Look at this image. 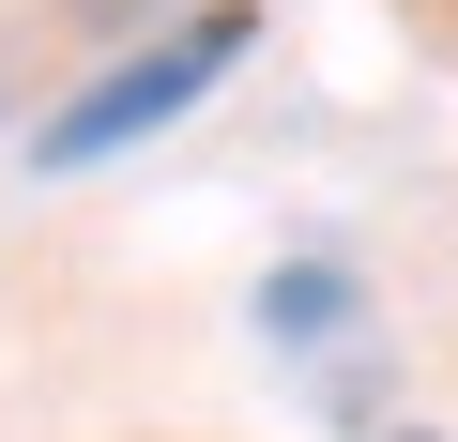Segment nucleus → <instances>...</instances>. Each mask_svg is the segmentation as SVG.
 Wrapping results in <instances>:
<instances>
[{"mask_svg":"<svg viewBox=\"0 0 458 442\" xmlns=\"http://www.w3.org/2000/svg\"><path fill=\"white\" fill-rule=\"evenodd\" d=\"M260 321H276V336H306V321H336V275H276V290H260Z\"/></svg>","mask_w":458,"mask_h":442,"instance_id":"obj_2","label":"nucleus"},{"mask_svg":"<svg viewBox=\"0 0 458 442\" xmlns=\"http://www.w3.org/2000/svg\"><path fill=\"white\" fill-rule=\"evenodd\" d=\"M229 62H245V0H229V16H183V31L138 46L92 107H62V122H47V168H92V153H123V138H153V122H168L199 77H229Z\"/></svg>","mask_w":458,"mask_h":442,"instance_id":"obj_1","label":"nucleus"}]
</instances>
